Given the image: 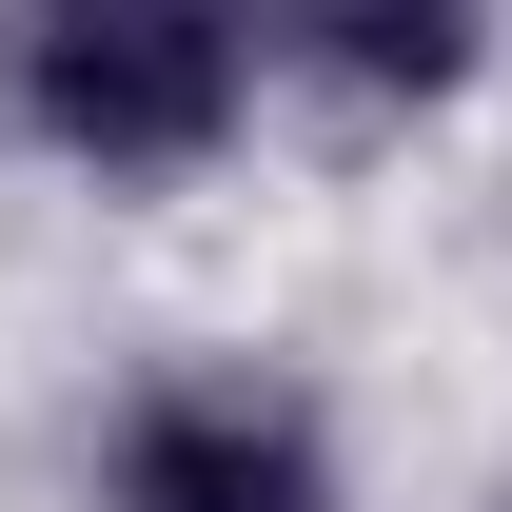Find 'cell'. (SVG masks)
I'll return each mask as SVG.
<instances>
[{"label":"cell","instance_id":"3","mask_svg":"<svg viewBox=\"0 0 512 512\" xmlns=\"http://www.w3.org/2000/svg\"><path fill=\"white\" fill-rule=\"evenodd\" d=\"M493 40V0H256V60L316 79L335 119H434Z\"/></svg>","mask_w":512,"mask_h":512},{"label":"cell","instance_id":"1","mask_svg":"<svg viewBox=\"0 0 512 512\" xmlns=\"http://www.w3.org/2000/svg\"><path fill=\"white\" fill-rule=\"evenodd\" d=\"M0 99L99 178H197L256 99V0H0Z\"/></svg>","mask_w":512,"mask_h":512},{"label":"cell","instance_id":"2","mask_svg":"<svg viewBox=\"0 0 512 512\" xmlns=\"http://www.w3.org/2000/svg\"><path fill=\"white\" fill-rule=\"evenodd\" d=\"M99 512H335V434L276 375H138L99 434Z\"/></svg>","mask_w":512,"mask_h":512}]
</instances>
